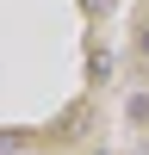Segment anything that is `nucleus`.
<instances>
[{
    "instance_id": "obj_1",
    "label": "nucleus",
    "mask_w": 149,
    "mask_h": 155,
    "mask_svg": "<svg viewBox=\"0 0 149 155\" xmlns=\"http://www.w3.org/2000/svg\"><path fill=\"white\" fill-rule=\"evenodd\" d=\"M143 50H149V37H143Z\"/></svg>"
}]
</instances>
